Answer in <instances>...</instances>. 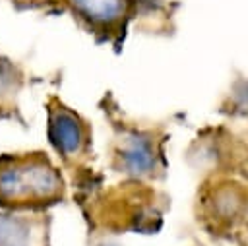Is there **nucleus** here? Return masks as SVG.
Masks as SVG:
<instances>
[{"label":"nucleus","mask_w":248,"mask_h":246,"mask_svg":"<svg viewBox=\"0 0 248 246\" xmlns=\"http://www.w3.org/2000/svg\"><path fill=\"white\" fill-rule=\"evenodd\" d=\"M234 112L248 114V81H242L238 89H234Z\"/></svg>","instance_id":"7"},{"label":"nucleus","mask_w":248,"mask_h":246,"mask_svg":"<svg viewBox=\"0 0 248 246\" xmlns=\"http://www.w3.org/2000/svg\"><path fill=\"white\" fill-rule=\"evenodd\" d=\"M74 8L93 23L110 25L126 14V0H72Z\"/></svg>","instance_id":"5"},{"label":"nucleus","mask_w":248,"mask_h":246,"mask_svg":"<svg viewBox=\"0 0 248 246\" xmlns=\"http://www.w3.org/2000/svg\"><path fill=\"white\" fill-rule=\"evenodd\" d=\"M62 190V178L46 157L37 153L0 159V203H45L58 200Z\"/></svg>","instance_id":"1"},{"label":"nucleus","mask_w":248,"mask_h":246,"mask_svg":"<svg viewBox=\"0 0 248 246\" xmlns=\"http://www.w3.org/2000/svg\"><path fill=\"white\" fill-rule=\"evenodd\" d=\"M207 219L217 225H232L248 211V188L238 182H221L211 188L203 200Z\"/></svg>","instance_id":"3"},{"label":"nucleus","mask_w":248,"mask_h":246,"mask_svg":"<svg viewBox=\"0 0 248 246\" xmlns=\"http://www.w3.org/2000/svg\"><path fill=\"white\" fill-rule=\"evenodd\" d=\"M114 157L120 170L134 176H153L161 153L151 134L130 128L122 130L120 138L116 139Z\"/></svg>","instance_id":"2"},{"label":"nucleus","mask_w":248,"mask_h":246,"mask_svg":"<svg viewBox=\"0 0 248 246\" xmlns=\"http://www.w3.org/2000/svg\"><path fill=\"white\" fill-rule=\"evenodd\" d=\"M31 229L23 219L0 215V246H29Z\"/></svg>","instance_id":"6"},{"label":"nucleus","mask_w":248,"mask_h":246,"mask_svg":"<svg viewBox=\"0 0 248 246\" xmlns=\"http://www.w3.org/2000/svg\"><path fill=\"white\" fill-rule=\"evenodd\" d=\"M48 139L62 157H76L85 149L87 128L78 114L60 105L48 112Z\"/></svg>","instance_id":"4"}]
</instances>
